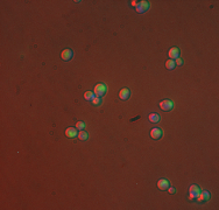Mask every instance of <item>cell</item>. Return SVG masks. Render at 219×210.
<instances>
[{
	"instance_id": "cell-15",
	"label": "cell",
	"mask_w": 219,
	"mask_h": 210,
	"mask_svg": "<svg viewBox=\"0 0 219 210\" xmlns=\"http://www.w3.org/2000/svg\"><path fill=\"white\" fill-rule=\"evenodd\" d=\"M95 97H96V95L93 94V91H86L85 94H84V98H85L87 102H91Z\"/></svg>"
},
{
	"instance_id": "cell-4",
	"label": "cell",
	"mask_w": 219,
	"mask_h": 210,
	"mask_svg": "<svg viewBox=\"0 0 219 210\" xmlns=\"http://www.w3.org/2000/svg\"><path fill=\"white\" fill-rule=\"evenodd\" d=\"M201 193V188L198 187L197 184H191L189 189V194H190V200H196V197L198 196V194Z\"/></svg>"
},
{
	"instance_id": "cell-17",
	"label": "cell",
	"mask_w": 219,
	"mask_h": 210,
	"mask_svg": "<svg viewBox=\"0 0 219 210\" xmlns=\"http://www.w3.org/2000/svg\"><path fill=\"white\" fill-rule=\"evenodd\" d=\"M76 129L79 130V131L84 130L85 129V123H84V121H78L77 124H76Z\"/></svg>"
},
{
	"instance_id": "cell-2",
	"label": "cell",
	"mask_w": 219,
	"mask_h": 210,
	"mask_svg": "<svg viewBox=\"0 0 219 210\" xmlns=\"http://www.w3.org/2000/svg\"><path fill=\"white\" fill-rule=\"evenodd\" d=\"M159 105H160V109H161L162 111H166V112L172 111V109H174V103H172L170 99H163Z\"/></svg>"
},
{
	"instance_id": "cell-20",
	"label": "cell",
	"mask_w": 219,
	"mask_h": 210,
	"mask_svg": "<svg viewBox=\"0 0 219 210\" xmlns=\"http://www.w3.org/2000/svg\"><path fill=\"white\" fill-rule=\"evenodd\" d=\"M137 1H135V0H134V1H132V6H137Z\"/></svg>"
},
{
	"instance_id": "cell-16",
	"label": "cell",
	"mask_w": 219,
	"mask_h": 210,
	"mask_svg": "<svg viewBox=\"0 0 219 210\" xmlns=\"http://www.w3.org/2000/svg\"><path fill=\"white\" fill-rule=\"evenodd\" d=\"M102 103H103L102 98H100V97H97V96H96L95 98L91 100V104H92L93 106H100V105H102Z\"/></svg>"
},
{
	"instance_id": "cell-6",
	"label": "cell",
	"mask_w": 219,
	"mask_h": 210,
	"mask_svg": "<svg viewBox=\"0 0 219 210\" xmlns=\"http://www.w3.org/2000/svg\"><path fill=\"white\" fill-rule=\"evenodd\" d=\"M163 136V131L160 129V127H154V129L151 130V137L152 139H154V140H159L161 139Z\"/></svg>"
},
{
	"instance_id": "cell-1",
	"label": "cell",
	"mask_w": 219,
	"mask_h": 210,
	"mask_svg": "<svg viewBox=\"0 0 219 210\" xmlns=\"http://www.w3.org/2000/svg\"><path fill=\"white\" fill-rule=\"evenodd\" d=\"M107 92V86L105 83H97L95 85V89H93V94L97 96V97H103L105 96V94Z\"/></svg>"
},
{
	"instance_id": "cell-11",
	"label": "cell",
	"mask_w": 219,
	"mask_h": 210,
	"mask_svg": "<svg viewBox=\"0 0 219 210\" xmlns=\"http://www.w3.org/2000/svg\"><path fill=\"white\" fill-rule=\"evenodd\" d=\"M168 56H169V59L170 60H176V59H178L180 57V49L177 47H172L169 49V53H168Z\"/></svg>"
},
{
	"instance_id": "cell-9",
	"label": "cell",
	"mask_w": 219,
	"mask_h": 210,
	"mask_svg": "<svg viewBox=\"0 0 219 210\" xmlns=\"http://www.w3.org/2000/svg\"><path fill=\"white\" fill-rule=\"evenodd\" d=\"M65 136L70 139H75V138L78 137V131L76 127H68L65 130Z\"/></svg>"
},
{
	"instance_id": "cell-10",
	"label": "cell",
	"mask_w": 219,
	"mask_h": 210,
	"mask_svg": "<svg viewBox=\"0 0 219 210\" xmlns=\"http://www.w3.org/2000/svg\"><path fill=\"white\" fill-rule=\"evenodd\" d=\"M129 97H131V90L128 88H124L119 91V98L121 100H127V99H129Z\"/></svg>"
},
{
	"instance_id": "cell-7",
	"label": "cell",
	"mask_w": 219,
	"mask_h": 210,
	"mask_svg": "<svg viewBox=\"0 0 219 210\" xmlns=\"http://www.w3.org/2000/svg\"><path fill=\"white\" fill-rule=\"evenodd\" d=\"M197 198V201L199 203H203V202H206L210 200V193L207 192V190H201V193L198 194V196L196 197Z\"/></svg>"
},
{
	"instance_id": "cell-8",
	"label": "cell",
	"mask_w": 219,
	"mask_h": 210,
	"mask_svg": "<svg viewBox=\"0 0 219 210\" xmlns=\"http://www.w3.org/2000/svg\"><path fill=\"white\" fill-rule=\"evenodd\" d=\"M169 187H170V182H169L168 179L162 177V179H160V180L157 181V188H159L160 190H167Z\"/></svg>"
},
{
	"instance_id": "cell-5",
	"label": "cell",
	"mask_w": 219,
	"mask_h": 210,
	"mask_svg": "<svg viewBox=\"0 0 219 210\" xmlns=\"http://www.w3.org/2000/svg\"><path fill=\"white\" fill-rule=\"evenodd\" d=\"M149 7H151V6H149V3H148V1H145V0H143V1H140L139 5L137 6V12L140 14L145 13V12H147V11L149 9Z\"/></svg>"
},
{
	"instance_id": "cell-12",
	"label": "cell",
	"mask_w": 219,
	"mask_h": 210,
	"mask_svg": "<svg viewBox=\"0 0 219 210\" xmlns=\"http://www.w3.org/2000/svg\"><path fill=\"white\" fill-rule=\"evenodd\" d=\"M148 119H149V121L153 123V124H157L160 120H161V117H160L159 113H156V112H152V113L148 115Z\"/></svg>"
},
{
	"instance_id": "cell-13",
	"label": "cell",
	"mask_w": 219,
	"mask_h": 210,
	"mask_svg": "<svg viewBox=\"0 0 219 210\" xmlns=\"http://www.w3.org/2000/svg\"><path fill=\"white\" fill-rule=\"evenodd\" d=\"M175 67H176V63H175V60H169L166 61V68L168 69V70H172V69H175Z\"/></svg>"
},
{
	"instance_id": "cell-3",
	"label": "cell",
	"mask_w": 219,
	"mask_h": 210,
	"mask_svg": "<svg viewBox=\"0 0 219 210\" xmlns=\"http://www.w3.org/2000/svg\"><path fill=\"white\" fill-rule=\"evenodd\" d=\"M72 57H73V52L72 49H70V48H65V49H63V52L61 53V59L64 61V62L70 61Z\"/></svg>"
},
{
	"instance_id": "cell-18",
	"label": "cell",
	"mask_w": 219,
	"mask_h": 210,
	"mask_svg": "<svg viewBox=\"0 0 219 210\" xmlns=\"http://www.w3.org/2000/svg\"><path fill=\"white\" fill-rule=\"evenodd\" d=\"M175 63H176V65H182V64H183V60L178 57V59H176V60H175Z\"/></svg>"
},
{
	"instance_id": "cell-19",
	"label": "cell",
	"mask_w": 219,
	"mask_h": 210,
	"mask_svg": "<svg viewBox=\"0 0 219 210\" xmlns=\"http://www.w3.org/2000/svg\"><path fill=\"white\" fill-rule=\"evenodd\" d=\"M167 190H168V192H169L170 194H175V193H176V189L174 188V187H169V188H168Z\"/></svg>"
},
{
	"instance_id": "cell-14",
	"label": "cell",
	"mask_w": 219,
	"mask_h": 210,
	"mask_svg": "<svg viewBox=\"0 0 219 210\" xmlns=\"http://www.w3.org/2000/svg\"><path fill=\"white\" fill-rule=\"evenodd\" d=\"M78 138H79V140H87L89 139V133L86 132L85 130H82V131L78 132Z\"/></svg>"
}]
</instances>
